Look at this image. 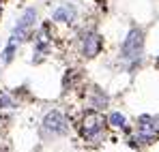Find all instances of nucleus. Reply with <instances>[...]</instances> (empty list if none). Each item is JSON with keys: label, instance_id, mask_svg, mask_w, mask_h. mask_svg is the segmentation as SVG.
<instances>
[{"label": "nucleus", "instance_id": "7", "mask_svg": "<svg viewBox=\"0 0 159 152\" xmlns=\"http://www.w3.org/2000/svg\"><path fill=\"white\" fill-rule=\"evenodd\" d=\"M110 124H112V127H123V124H125V116L118 114V111H114V114L110 116Z\"/></svg>", "mask_w": 159, "mask_h": 152}, {"label": "nucleus", "instance_id": "3", "mask_svg": "<svg viewBox=\"0 0 159 152\" xmlns=\"http://www.w3.org/2000/svg\"><path fill=\"white\" fill-rule=\"evenodd\" d=\"M43 131L48 135H65L69 127H67V120L60 111H50L45 118H43Z\"/></svg>", "mask_w": 159, "mask_h": 152}, {"label": "nucleus", "instance_id": "6", "mask_svg": "<svg viewBox=\"0 0 159 152\" xmlns=\"http://www.w3.org/2000/svg\"><path fill=\"white\" fill-rule=\"evenodd\" d=\"M73 20H75V9L71 4H62L54 11V22H69L71 24Z\"/></svg>", "mask_w": 159, "mask_h": 152}, {"label": "nucleus", "instance_id": "9", "mask_svg": "<svg viewBox=\"0 0 159 152\" xmlns=\"http://www.w3.org/2000/svg\"><path fill=\"white\" fill-rule=\"evenodd\" d=\"M4 105H7V107H13V105H15V103L11 101V99H9V97H0V107H4Z\"/></svg>", "mask_w": 159, "mask_h": 152}, {"label": "nucleus", "instance_id": "8", "mask_svg": "<svg viewBox=\"0 0 159 152\" xmlns=\"http://www.w3.org/2000/svg\"><path fill=\"white\" fill-rule=\"evenodd\" d=\"M13 54H15V45L11 43V45H9V47L4 50V54H2V60H4V62H11V58H13Z\"/></svg>", "mask_w": 159, "mask_h": 152}, {"label": "nucleus", "instance_id": "4", "mask_svg": "<svg viewBox=\"0 0 159 152\" xmlns=\"http://www.w3.org/2000/svg\"><path fill=\"white\" fill-rule=\"evenodd\" d=\"M34 17H37L34 9H28V11H24V15L20 17V22H17L15 30H13V39H17V41H26L28 37H30L32 26H34Z\"/></svg>", "mask_w": 159, "mask_h": 152}, {"label": "nucleus", "instance_id": "1", "mask_svg": "<svg viewBox=\"0 0 159 152\" xmlns=\"http://www.w3.org/2000/svg\"><path fill=\"white\" fill-rule=\"evenodd\" d=\"M142 47H144V32L140 28H131L125 43H123V58L125 60H135L140 54H142Z\"/></svg>", "mask_w": 159, "mask_h": 152}, {"label": "nucleus", "instance_id": "2", "mask_svg": "<svg viewBox=\"0 0 159 152\" xmlns=\"http://www.w3.org/2000/svg\"><path fill=\"white\" fill-rule=\"evenodd\" d=\"M103 124H106L103 116L97 114V111H90L82 120V135L86 139H99V135L103 133Z\"/></svg>", "mask_w": 159, "mask_h": 152}, {"label": "nucleus", "instance_id": "5", "mask_svg": "<svg viewBox=\"0 0 159 152\" xmlns=\"http://www.w3.org/2000/svg\"><path fill=\"white\" fill-rule=\"evenodd\" d=\"M101 37L97 32H84L82 34V54L86 58H95L101 51Z\"/></svg>", "mask_w": 159, "mask_h": 152}]
</instances>
